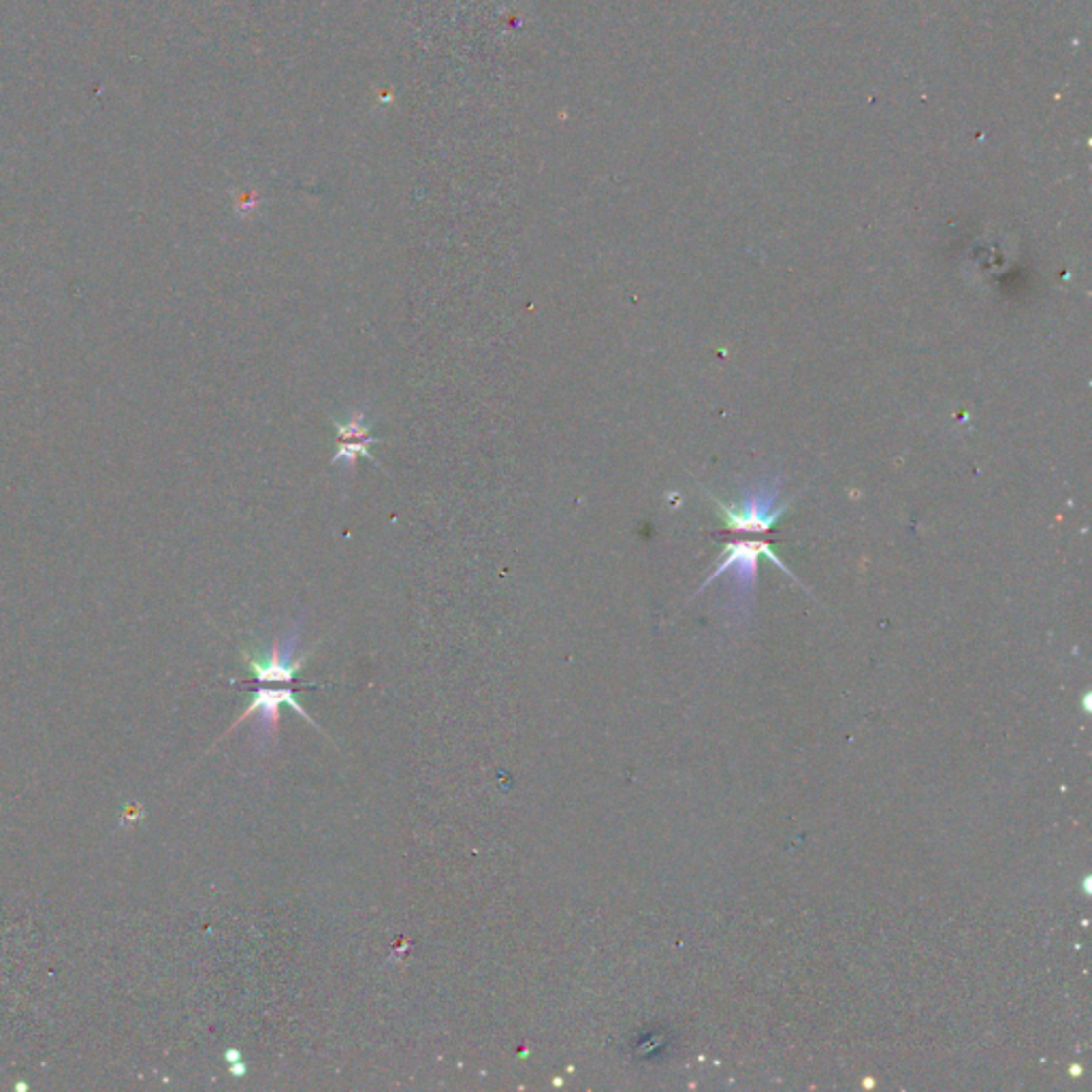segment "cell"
Segmentation results:
<instances>
[{
  "label": "cell",
  "instance_id": "7a4b0ae2",
  "mask_svg": "<svg viewBox=\"0 0 1092 1092\" xmlns=\"http://www.w3.org/2000/svg\"><path fill=\"white\" fill-rule=\"evenodd\" d=\"M761 555L768 557L772 564H777L785 575H790L794 578V575L790 573V568H787L785 562L779 560V555L772 551L770 542L743 538V540L730 542L726 549H723L721 562L715 566V570L710 573V576L702 582L700 589H698V593H702L710 585V582H715L723 575H732V582L736 587H739V591L747 598V595L756 589L758 562H759Z\"/></svg>",
  "mask_w": 1092,
  "mask_h": 1092
},
{
  "label": "cell",
  "instance_id": "3957f363",
  "mask_svg": "<svg viewBox=\"0 0 1092 1092\" xmlns=\"http://www.w3.org/2000/svg\"><path fill=\"white\" fill-rule=\"evenodd\" d=\"M288 704L290 708H295L297 713L306 719L312 726H316V721L308 715V710L299 704V700L295 698V692L290 688H259L257 694H254L250 706L246 708L244 717H239V721H244L252 715H259L257 717V734L261 736L263 741L272 739L277 732V726H280V706ZM237 721V723H239ZM235 723V726H237Z\"/></svg>",
  "mask_w": 1092,
  "mask_h": 1092
},
{
  "label": "cell",
  "instance_id": "6da1fadb",
  "mask_svg": "<svg viewBox=\"0 0 1092 1092\" xmlns=\"http://www.w3.org/2000/svg\"><path fill=\"white\" fill-rule=\"evenodd\" d=\"M719 511L723 513V523L730 533H770L785 515L790 502L779 504V482H766V485L745 491L739 504H726L713 498Z\"/></svg>",
  "mask_w": 1092,
  "mask_h": 1092
},
{
  "label": "cell",
  "instance_id": "277c9868",
  "mask_svg": "<svg viewBox=\"0 0 1092 1092\" xmlns=\"http://www.w3.org/2000/svg\"><path fill=\"white\" fill-rule=\"evenodd\" d=\"M297 649H299V626L290 630L288 637L275 640L270 653L252 659L250 666L257 675L259 683H290L295 679L301 662L297 664Z\"/></svg>",
  "mask_w": 1092,
  "mask_h": 1092
}]
</instances>
